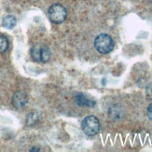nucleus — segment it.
<instances>
[{"label": "nucleus", "instance_id": "obj_9", "mask_svg": "<svg viewBox=\"0 0 152 152\" xmlns=\"http://www.w3.org/2000/svg\"><path fill=\"white\" fill-rule=\"evenodd\" d=\"M147 114H148V117L150 118V120L152 121V104L149 105V107H148V111H147Z\"/></svg>", "mask_w": 152, "mask_h": 152}, {"label": "nucleus", "instance_id": "obj_2", "mask_svg": "<svg viewBox=\"0 0 152 152\" xmlns=\"http://www.w3.org/2000/svg\"><path fill=\"white\" fill-rule=\"evenodd\" d=\"M31 56L36 62L47 63L50 59V51L46 45L37 44L31 49Z\"/></svg>", "mask_w": 152, "mask_h": 152}, {"label": "nucleus", "instance_id": "obj_5", "mask_svg": "<svg viewBox=\"0 0 152 152\" xmlns=\"http://www.w3.org/2000/svg\"><path fill=\"white\" fill-rule=\"evenodd\" d=\"M28 102V96L24 91H16L12 97V104L16 108H23Z\"/></svg>", "mask_w": 152, "mask_h": 152}, {"label": "nucleus", "instance_id": "obj_1", "mask_svg": "<svg viewBox=\"0 0 152 152\" xmlns=\"http://www.w3.org/2000/svg\"><path fill=\"white\" fill-rule=\"evenodd\" d=\"M94 47L102 54L109 53L114 49V40L107 34H101L96 37L94 40Z\"/></svg>", "mask_w": 152, "mask_h": 152}, {"label": "nucleus", "instance_id": "obj_10", "mask_svg": "<svg viewBox=\"0 0 152 152\" xmlns=\"http://www.w3.org/2000/svg\"><path fill=\"white\" fill-rule=\"evenodd\" d=\"M37 148H33L32 149H31V151H39V149H37Z\"/></svg>", "mask_w": 152, "mask_h": 152}, {"label": "nucleus", "instance_id": "obj_8", "mask_svg": "<svg viewBox=\"0 0 152 152\" xmlns=\"http://www.w3.org/2000/svg\"><path fill=\"white\" fill-rule=\"evenodd\" d=\"M9 40L5 36H0V53H4L9 49Z\"/></svg>", "mask_w": 152, "mask_h": 152}, {"label": "nucleus", "instance_id": "obj_6", "mask_svg": "<svg viewBox=\"0 0 152 152\" xmlns=\"http://www.w3.org/2000/svg\"><path fill=\"white\" fill-rule=\"evenodd\" d=\"M75 102L79 107H92L95 105V101L92 100L91 97L86 96L83 94H78L75 96Z\"/></svg>", "mask_w": 152, "mask_h": 152}, {"label": "nucleus", "instance_id": "obj_3", "mask_svg": "<svg viewBox=\"0 0 152 152\" xmlns=\"http://www.w3.org/2000/svg\"><path fill=\"white\" fill-rule=\"evenodd\" d=\"M81 128L87 135L94 136L97 134L99 130H100V122H99V120L96 117L88 116L82 121Z\"/></svg>", "mask_w": 152, "mask_h": 152}, {"label": "nucleus", "instance_id": "obj_7", "mask_svg": "<svg viewBox=\"0 0 152 152\" xmlns=\"http://www.w3.org/2000/svg\"><path fill=\"white\" fill-rule=\"evenodd\" d=\"M17 23V20L14 16L12 15H8L6 16L3 21H2V25L4 27L8 28V29H12L15 27V25Z\"/></svg>", "mask_w": 152, "mask_h": 152}, {"label": "nucleus", "instance_id": "obj_4", "mask_svg": "<svg viewBox=\"0 0 152 152\" xmlns=\"http://www.w3.org/2000/svg\"><path fill=\"white\" fill-rule=\"evenodd\" d=\"M49 18L54 23H62L67 16L66 9L61 4H53L49 9Z\"/></svg>", "mask_w": 152, "mask_h": 152}]
</instances>
